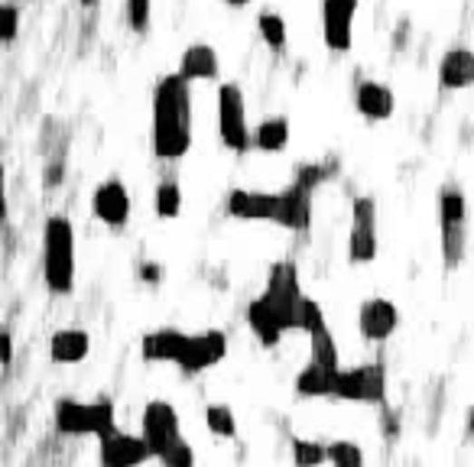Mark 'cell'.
Here are the masks:
<instances>
[{"label": "cell", "instance_id": "obj_36", "mask_svg": "<svg viewBox=\"0 0 474 467\" xmlns=\"http://www.w3.org/2000/svg\"><path fill=\"white\" fill-rule=\"evenodd\" d=\"M0 344H4V367H10V360H14V338L4 331V335H0Z\"/></svg>", "mask_w": 474, "mask_h": 467}, {"label": "cell", "instance_id": "obj_40", "mask_svg": "<svg viewBox=\"0 0 474 467\" xmlns=\"http://www.w3.org/2000/svg\"><path fill=\"white\" fill-rule=\"evenodd\" d=\"M82 4H85V7H94V4H98V0H82Z\"/></svg>", "mask_w": 474, "mask_h": 467}, {"label": "cell", "instance_id": "obj_37", "mask_svg": "<svg viewBox=\"0 0 474 467\" xmlns=\"http://www.w3.org/2000/svg\"><path fill=\"white\" fill-rule=\"evenodd\" d=\"M140 276H143L147 282H160V276H163V272H160V266H156V263H147V266L140 270Z\"/></svg>", "mask_w": 474, "mask_h": 467}, {"label": "cell", "instance_id": "obj_13", "mask_svg": "<svg viewBox=\"0 0 474 467\" xmlns=\"http://www.w3.org/2000/svg\"><path fill=\"white\" fill-rule=\"evenodd\" d=\"M227 354V338L225 331H198V335H189V344L182 350L179 357V370L189 376L202 374V370H211V367H218Z\"/></svg>", "mask_w": 474, "mask_h": 467}, {"label": "cell", "instance_id": "obj_21", "mask_svg": "<svg viewBox=\"0 0 474 467\" xmlns=\"http://www.w3.org/2000/svg\"><path fill=\"white\" fill-rule=\"evenodd\" d=\"M338 374H342V370H328V367L309 360V364L299 370V376H295V396L299 399L334 396V380H338Z\"/></svg>", "mask_w": 474, "mask_h": 467}, {"label": "cell", "instance_id": "obj_6", "mask_svg": "<svg viewBox=\"0 0 474 467\" xmlns=\"http://www.w3.org/2000/svg\"><path fill=\"white\" fill-rule=\"evenodd\" d=\"M218 137L225 149L237 156L254 149V130L247 124V101H244L241 85H234V81H225L218 88Z\"/></svg>", "mask_w": 474, "mask_h": 467}, {"label": "cell", "instance_id": "obj_25", "mask_svg": "<svg viewBox=\"0 0 474 467\" xmlns=\"http://www.w3.org/2000/svg\"><path fill=\"white\" fill-rule=\"evenodd\" d=\"M286 227L289 231H309L312 224V192L303 186H289L286 192Z\"/></svg>", "mask_w": 474, "mask_h": 467}, {"label": "cell", "instance_id": "obj_18", "mask_svg": "<svg viewBox=\"0 0 474 467\" xmlns=\"http://www.w3.org/2000/svg\"><path fill=\"white\" fill-rule=\"evenodd\" d=\"M439 85L449 91L474 85V52L468 46H451L439 62Z\"/></svg>", "mask_w": 474, "mask_h": 467}, {"label": "cell", "instance_id": "obj_39", "mask_svg": "<svg viewBox=\"0 0 474 467\" xmlns=\"http://www.w3.org/2000/svg\"><path fill=\"white\" fill-rule=\"evenodd\" d=\"M468 432H471V435H474V409H471V413H468Z\"/></svg>", "mask_w": 474, "mask_h": 467}, {"label": "cell", "instance_id": "obj_5", "mask_svg": "<svg viewBox=\"0 0 474 467\" xmlns=\"http://www.w3.org/2000/svg\"><path fill=\"white\" fill-rule=\"evenodd\" d=\"M439 231H442V260L449 270H455L468 250V205L455 186L439 192Z\"/></svg>", "mask_w": 474, "mask_h": 467}, {"label": "cell", "instance_id": "obj_27", "mask_svg": "<svg viewBox=\"0 0 474 467\" xmlns=\"http://www.w3.org/2000/svg\"><path fill=\"white\" fill-rule=\"evenodd\" d=\"M153 208L160 218H176L182 211V192L176 182H160L153 195Z\"/></svg>", "mask_w": 474, "mask_h": 467}, {"label": "cell", "instance_id": "obj_19", "mask_svg": "<svg viewBox=\"0 0 474 467\" xmlns=\"http://www.w3.org/2000/svg\"><path fill=\"white\" fill-rule=\"evenodd\" d=\"M354 108H358V114L367 117V120H387V117H393V110H397V98H393V91H390L387 85H381V81H361V85L354 88Z\"/></svg>", "mask_w": 474, "mask_h": 467}, {"label": "cell", "instance_id": "obj_33", "mask_svg": "<svg viewBox=\"0 0 474 467\" xmlns=\"http://www.w3.org/2000/svg\"><path fill=\"white\" fill-rule=\"evenodd\" d=\"M160 461H163L166 467H195V452H192V444L182 438V442L172 444L169 452H166Z\"/></svg>", "mask_w": 474, "mask_h": 467}, {"label": "cell", "instance_id": "obj_24", "mask_svg": "<svg viewBox=\"0 0 474 467\" xmlns=\"http://www.w3.org/2000/svg\"><path fill=\"white\" fill-rule=\"evenodd\" d=\"M289 143V117H266L264 124L254 127V149L280 153Z\"/></svg>", "mask_w": 474, "mask_h": 467}, {"label": "cell", "instance_id": "obj_12", "mask_svg": "<svg viewBox=\"0 0 474 467\" xmlns=\"http://www.w3.org/2000/svg\"><path fill=\"white\" fill-rule=\"evenodd\" d=\"M361 0H322V39L332 52H348L354 43V14Z\"/></svg>", "mask_w": 474, "mask_h": 467}, {"label": "cell", "instance_id": "obj_1", "mask_svg": "<svg viewBox=\"0 0 474 467\" xmlns=\"http://www.w3.org/2000/svg\"><path fill=\"white\" fill-rule=\"evenodd\" d=\"M153 153L166 163H176L192 147V91L176 71L166 75L153 91Z\"/></svg>", "mask_w": 474, "mask_h": 467}, {"label": "cell", "instance_id": "obj_8", "mask_svg": "<svg viewBox=\"0 0 474 467\" xmlns=\"http://www.w3.org/2000/svg\"><path fill=\"white\" fill-rule=\"evenodd\" d=\"M334 399H348V403H367L381 405L387 399V374L381 364H364L342 370L334 380Z\"/></svg>", "mask_w": 474, "mask_h": 467}, {"label": "cell", "instance_id": "obj_15", "mask_svg": "<svg viewBox=\"0 0 474 467\" xmlns=\"http://www.w3.org/2000/svg\"><path fill=\"white\" fill-rule=\"evenodd\" d=\"M92 211H94V218L104 221L108 227H124L127 218H131V195H127L124 182L108 179L94 188Z\"/></svg>", "mask_w": 474, "mask_h": 467}, {"label": "cell", "instance_id": "obj_38", "mask_svg": "<svg viewBox=\"0 0 474 467\" xmlns=\"http://www.w3.org/2000/svg\"><path fill=\"white\" fill-rule=\"evenodd\" d=\"M225 4H227V7H247L250 0H225Z\"/></svg>", "mask_w": 474, "mask_h": 467}, {"label": "cell", "instance_id": "obj_14", "mask_svg": "<svg viewBox=\"0 0 474 467\" xmlns=\"http://www.w3.org/2000/svg\"><path fill=\"white\" fill-rule=\"evenodd\" d=\"M102 467H143L153 452H150V444L143 435H127L121 428L108 432L102 438Z\"/></svg>", "mask_w": 474, "mask_h": 467}, {"label": "cell", "instance_id": "obj_32", "mask_svg": "<svg viewBox=\"0 0 474 467\" xmlns=\"http://www.w3.org/2000/svg\"><path fill=\"white\" fill-rule=\"evenodd\" d=\"M334 169V166H319V163H315V166H312V163H305V166H299V172H295V186H303V188H309V192H312V188H315V186H319V182H325V176H328V172H332Z\"/></svg>", "mask_w": 474, "mask_h": 467}, {"label": "cell", "instance_id": "obj_23", "mask_svg": "<svg viewBox=\"0 0 474 467\" xmlns=\"http://www.w3.org/2000/svg\"><path fill=\"white\" fill-rule=\"evenodd\" d=\"M247 325H250V331L260 338V344H266V348H276L283 331H286V328L280 325V319H276V311L266 305L264 296L254 299V302L247 305Z\"/></svg>", "mask_w": 474, "mask_h": 467}, {"label": "cell", "instance_id": "obj_20", "mask_svg": "<svg viewBox=\"0 0 474 467\" xmlns=\"http://www.w3.org/2000/svg\"><path fill=\"white\" fill-rule=\"evenodd\" d=\"M218 71H221L218 52H215V46H208V43H195V46H189L186 52H182L179 75L186 78V81H215Z\"/></svg>", "mask_w": 474, "mask_h": 467}, {"label": "cell", "instance_id": "obj_28", "mask_svg": "<svg viewBox=\"0 0 474 467\" xmlns=\"http://www.w3.org/2000/svg\"><path fill=\"white\" fill-rule=\"evenodd\" d=\"M205 425H208L211 435L218 438L237 435V419H234V413L227 405H208V409H205Z\"/></svg>", "mask_w": 474, "mask_h": 467}, {"label": "cell", "instance_id": "obj_29", "mask_svg": "<svg viewBox=\"0 0 474 467\" xmlns=\"http://www.w3.org/2000/svg\"><path fill=\"white\" fill-rule=\"evenodd\" d=\"M256 30L270 49H283L286 46V20L280 14H260L256 16Z\"/></svg>", "mask_w": 474, "mask_h": 467}, {"label": "cell", "instance_id": "obj_11", "mask_svg": "<svg viewBox=\"0 0 474 467\" xmlns=\"http://www.w3.org/2000/svg\"><path fill=\"white\" fill-rule=\"evenodd\" d=\"M299 331L309 335V344H312V360L328 370H342L338 367V344H334L332 331H328V321H325V311L315 299L305 296L303 302V315H299Z\"/></svg>", "mask_w": 474, "mask_h": 467}, {"label": "cell", "instance_id": "obj_30", "mask_svg": "<svg viewBox=\"0 0 474 467\" xmlns=\"http://www.w3.org/2000/svg\"><path fill=\"white\" fill-rule=\"evenodd\" d=\"M328 464L332 467H364V452L354 442H332L328 444Z\"/></svg>", "mask_w": 474, "mask_h": 467}, {"label": "cell", "instance_id": "obj_2", "mask_svg": "<svg viewBox=\"0 0 474 467\" xmlns=\"http://www.w3.org/2000/svg\"><path fill=\"white\" fill-rule=\"evenodd\" d=\"M43 276L55 296L72 292L75 282V227L63 214H53L43 227Z\"/></svg>", "mask_w": 474, "mask_h": 467}, {"label": "cell", "instance_id": "obj_16", "mask_svg": "<svg viewBox=\"0 0 474 467\" xmlns=\"http://www.w3.org/2000/svg\"><path fill=\"white\" fill-rule=\"evenodd\" d=\"M400 325V311L390 299H367L358 311V328L367 341H387Z\"/></svg>", "mask_w": 474, "mask_h": 467}, {"label": "cell", "instance_id": "obj_34", "mask_svg": "<svg viewBox=\"0 0 474 467\" xmlns=\"http://www.w3.org/2000/svg\"><path fill=\"white\" fill-rule=\"evenodd\" d=\"M16 30H20V10H16V4H4V30H0V36H4V43H14L16 39Z\"/></svg>", "mask_w": 474, "mask_h": 467}, {"label": "cell", "instance_id": "obj_22", "mask_svg": "<svg viewBox=\"0 0 474 467\" xmlns=\"http://www.w3.org/2000/svg\"><path fill=\"white\" fill-rule=\"evenodd\" d=\"M88 350H92V338L82 328H63L49 341V354H53L55 364H78V360L88 357Z\"/></svg>", "mask_w": 474, "mask_h": 467}, {"label": "cell", "instance_id": "obj_35", "mask_svg": "<svg viewBox=\"0 0 474 467\" xmlns=\"http://www.w3.org/2000/svg\"><path fill=\"white\" fill-rule=\"evenodd\" d=\"M55 186H63V163H55L46 169V188H55Z\"/></svg>", "mask_w": 474, "mask_h": 467}, {"label": "cell", "instance_id": "obj_17", "mask_svg": "<svg viewBox=\"0 0 474 467\" xmlns=\"http://www.w3.org/2000/svg\"><path fill=\"white\" fill-rule=\"evenodd\" d=\"M186 344H189V335H182L179 328H156V331L143 335L140 354L150 364H179Z\"/></svg>", "mask_w": 474, "mask_h": 467}, {"label": "cell", "instance_id": "obj_4", "mask_svg": "<svg viewBox=\"0 0 474 467\" xmlns=\"http://www.w3.org/2000/svg\"><path fill=\"white\" fill-rule=\"evenodd\" d=\"M55 428L63 435H98L104 438L114 432V403L111 399H94V403H78V399H63L55 405Z\"/></svg>", "mask_w": 474, "mask_h": 467}, {"label": "cell", "instance_id": "obj_31", "mask_svg": "<svg viewBox=\"0 0 474 467\" xmlns=\"http://www.w3.org/2000/svg\"><path fill=\"white\" fill-rule=\"evenodd\" d=\"M150 14H153V0H127V24L133 33H147Z\"/></svg>", "mask_w": 474, "mask_h": 467}, {"label": "cell", "instance_id": "obj_10", "mask_svg": "<svg viewBox=\"0 0 474 467\" xmlns=\"http://www.w3.org/2000/svg\"><path fill=\"white\" fill-rule=\"evenodd\" d=\"M140 425H143L140 435L147 438L153 458H163V454L169 452L172 444L182 442L179 413H176V405L166 403V399H153V403L143 405Z\"/></svg>", "mask_w": 474, "mask_h": 467}, {"label": "cell", "instance_id": "obj_7", "mask_svg": "<svg viewBox=\"0 0 474 467\" xmlns=\"http://www.w3.org/2000/svg\"><path fill=\"white\" fill-rule=\"evenodd\" d=\"M348 260L354 266H364L377 260V202H373L371 195H358L351 202Z\"/></svg>", "mask_w": 474, "mask_h": 467}, {"label": "cell", "instance_id": "obj_9", "mask_svg": "<svg viewBox=\"0 0 474 467\" xmlns=\"http://www.w3.org/2000/svg\"><path fill=\"white\" fill-rule=\"evenodd\" d=\"M227 214L241 221H270V224L286 227V195L283 192H247L234 188L225 202Z\"/></svg>", "mask_w": 474, "mask_h": 467}, {"label": "cell", "instance_id": "obj_26", "mask_svg": "<svg viewBox=\"0 0 474 467\" xmlns=\"http://www.w3.org/2000/svg\"><path fill=\"white\" fill-rule=\"evenodd\" d=\"M293 464L295 467H322V464H328V444L309 442V438H293Z\"/></svg>", "mask_w": 474, "mask_h": 467}, {"label": "cell", "instance_id": "obj_3", "mask_svg": "<svg viewBox=\"0 0 474 467\" xmlns=\"http://www.w3.org/2000/svg\"><path fill=\"white\" fill-rule=\"evenodd\" d=\"M266 305L276 311V319L286 331H299V315H303V286H299V270H295L293 260H280V263L270 266V276H266Z\"/></svg>", "mask_w": 474, "mask_h": 467}]
</instances>
